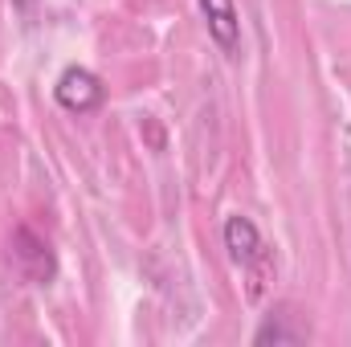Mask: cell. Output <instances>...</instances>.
Here are the masks:
<instances>
[{
	"label": "cell",
	"instance_id": "8992f818",
	"mask_svg": "<svg viewBox=\"0 0 351 347\" xmlns=\"http://www.w3.org/2000/svg\"><path fill=\"white\" fill-rule=\"evenodd\" d=\"M12 4H16V8H25V4H33V0H12Z\"/></svg>",
	"mask_w": 351,
	"mask_h": 347
},
{
	"label": "cell",
	"instance_id": "277c9868",
	"mask_svg": "<svg viewBox=\"0 0 351 347\" xmlns=\"http://www.w3.org/2000/svg\"><path fill=\"white\" fill-rule=\"evenodd\" d=\"M225 250L241 265H254V261L265 258V241H262V233H258V225L250 217H241V213L225 221Z\"/></svg>",
	"mask_w": 351,
	"mask_h": 347
},
{
	"label": "cell",
	"instance_id": "5b68a950",
	"mask_svg": "<svg viewBox=\"0 0 351 347\" xmlns=\"http://www.w3.org/2000/svg\"><path fill=\"white\" fill-rule=\"evenodd\" d=\"M254 339H258V344H290V339H298V331H286V327H278V323H265Z\"/></svg>",
	"mask_w": 351,
	"mask_h": 347
},
{
	"label": "cell",
	"instance_id": "7a4b0ae2",
	"mask_svg": "<svg viewBox=\"0 0 351 347\" xmlns=\"http://www.w3.org/2000/svg\"><path fill=\"white\" fill-rule=\"evenodd\" d=\"M12 258L21 265V274L33 278V282H49L53 278V254L33 229H16L12 233Z\"/></svg>",
	"mask_w": 351,
	"mask_h": 347
},
{
	"label": "cell",
	"instance_id": "6da1fadb",
	"mask_svg": "<svg viewBox=\"0 0 351 347\" xmlns=\"http://www.w3.org/2000/svg\"><path fill=\"white\" fill-rule=\"evenodd\" d=\"M53 98H58L70 115H90V110L102 106L106 90L98 82V74H90L86 66H70V70H62V78H58V86H53Z\"/></svg>",
	"mask_w": 351,
	"mask_h": 347
},
{
	"label": "cell",
	"instance_id": "3957f363",
	"mask_svg": "<svg viewBox=\"0 0 351 347\" xmlns=\"http://www.w3.org/2000/svg\"><path fill=\"white\" fill-rule=\"evenodd\" d=\"M200 12H204V21H208L213 41L233 58V53L241 49V16H237L233 0H200Z\"/></svg>",
	"mask_w": 351,
	"mask_h": 347
}]
</instances>
